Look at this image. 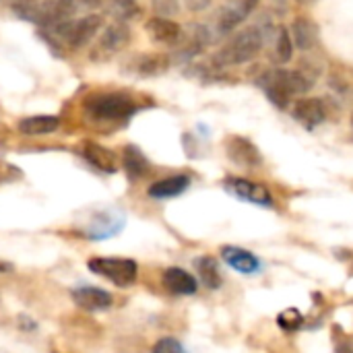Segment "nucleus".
Here are the masks:
<instances>
[{"label": "nucleus", "mask_w": 353, "mask_h": 353, "mask_svg": "<svg viewBox=\"0 0 353 353\" xmlns=\"http://www.w3.org/2000/svg\"><path fill=\"white\" fill-rule=\"evenodd\" d=\"M83 110L87 112L89 118L97 122H126L139 112V105L128 93L108 91L85 97Z\"/></svg>", "instance_id": "f257e3e1"}, {"label": "nucleus", "mask_w": 353, "mask_h": 353, "mask_svg": "<svg viewBox=\"0 0 353 353\" xmlns=\"http://www.w3.org/2000/svg\"><path fill=\"white\" fill-rule=\"evenodd\" d=\"M263 31L259 27H248L234 35L215 56H213V66L225 68V66H238L248 60H252L261 48H263Z\"/></svg>", "instance_id": "f03ea898"}, {"label": "nucleus", "mask_w": 353, "mask_h": 353, "mask_svg": "<svg viewBox=\"0 0 353 353\" xmlns=\"http://www.w3.org/2000/svg\"><path fill=\"white\" fill-rule=\"evenodd\" d=\"M312 85H314L312 77L304 74L302 70H277L267 79L265 91H267V97L271 99V103H275L277 108L283 110V108H288V103L294 95L306 93Z\"/></svg>", "instance_id": "7ed1b4c3"}, {"label": "nucleus", "mask_w": 353, "mask_h": 353, "mask_svg": "<svg viewBox=\"0 0 353 353\" xmlns=\"http://www.w3.org/2000/svg\"><path fill=\"white\" fill-rule=\"evenodd\" d=\"M89 271H93L95 275L108 279L110 283H114L116 288H130L134 285L137 277H139V265L132 259H91L87 263Z\"/></svg>", "instance_id": "20e7f679"}, {"label": "nucleus", "mask_w": 353, "mask_h": 353, "mask_svg": "<svg viewBox=\"0 0 353 353\" xmlns=\"http://www.w3.org/2000/svg\"><path fill=\"white\" fill-rule=\"evenodd\" d=\"M128 41H130V29L124 23H112L101 31V35L91 52V60L105 62V60L114 58L120 50H124Z\"/></svg>", "instance_id": "39448f33"}, {"label": "nucleus", "mask_w": 353, "mask_h": 353, "mask_svg": "<svg viewBox=\"0 0 353 353\" xmlns=\"http://www.w3.org/2000/svg\"><path fill=\"white\" fill-rule=\"evenodd\" d=\"M126 225V215L118 209H108L101 211L99 215H95L89 225H87V238L93 242H103L110 240L114 236H118Z\"/></svg>", "instance_id": "423d86ee"}, {"label": "nucleus", "mask_w": 353, "mask_h": 353, "mask_svg": "<svg viewBox=\"0 0 353 353\" xmlns=\"http://www.w3.org/2000/svg\"><path fill=\"white\" fill-rule=\"evenodd\" d=\"M259 0H228L215 17V29L219 35H225L234 31L242 21L248 19V14L254 10Z\"/></svg>", "instance_id": "0eeeda50"}, {"label": "nucleus", "mask_w": 353, "mask_h": 353, "mask_svg": "<svg viewBox=\"0 0 353 353\" xmlns=\"http://www.w3.org/2000/svg\"><path fill=\"white\" fill-rule=\"evenodd\" d=\"M223 188L240 201H246L259 207H273V196L263 184H256L244 178H228L223 182Z\"/></svg>", "instance_id": "6e6552de"}, {"label": "nucleus", "mask_w": 353, "mask_h": 353, "mask_svg": "<svg viewBox=\"0 0 353 353\" xmlns=\"http://www.w3.org/2000/svg\"><path fill=\"white\" fill-rule=\"evenodd\" d=\"M70 296H72V300H74V304L79 308L89 310V312H101V310H108L114 304L112 294L101 290V288H95V285L74 288Z\"/></svg>", "instance_id": "1a4fd4ad"}, {"label": "nucleus", "mask_w": 353, "mask_h": 353, "mask_svg": "<svg viewBox=\"0 0 353 353\" xmlns=\"http://www.w3.org/2000/svg\"><path fill=\"white\" fill-rule=\"evenodd\" d=\"M211 43V31L205 25H192L186 33L182 31V37L176 46H180L178 56L182 60H190L196 54H201Z\"/></svg>", "instance_id": "9d476101"}, {"label": "nucleus", "mask_w": 353, "mask_h": 353, "mask_svg": "<svg viewBox=\"0 0 353 353\" xmlns=\"http://www.w3.org/2000/svg\"><path fill=\"white\" fill-rule=\"evenodd\" d=\"M228 157L238 163V165H244V168H254V165H261L263 157H261V151L244 137H232L228 141Z\"/></svg>", "instance_id": "9b49d317"}, {"label": "nucleus", "mask_w": 353, "mask_h": 353, "mask_svg": "<svg viewBox=\"0 0 353 353\" xmlns=\"http://www.w3.org/2000/svg\"><path fill=\"white\" fill-rule=\"evenodd\" d=\"M145 29L157 43H163V46H176L182 37V27L176 21L165 19V17L149 19Z\"/></svg>", "instance_id": "f8f14e48"}, {"label": "nucleus", "mask_w": 353, "mask_h": 353, "mask_svg": "<svg viewBox=\"0 0 353 353\" xmlns=\"http://www.w3.org/2000/svg\"><path fill=\"white\" fill-rule=\"evenodd\" d=\"M221 256L234 271L242 275H254L261 271V261L250 250H244L238 246H225L221 248Z\"/></svg>", "instance_id": "ddd939ff"}, {"label": "nucleus", "mask_w": 353, "mask_h": 353, "mask_svg": "<svg viewBox=\"0 0 353 353\" xmlns=\"http://www.w3.org/2000/svg\"><path fill=\"white\" fill-rule=\"evenodd\" d=\"M294 118L306 126V128H316L319 124L325 122L327 118V110L323 105L321 99L316 97H306V99H300L296 105H294Z\"/></svg>", "instance_id": "4468645a"}, {"label": "nucleus", "mask_w": 353, "mask_h": 353, "mask_svg": "<svg viewBox=\"0 0 353 353\" xmlns=\"http://www.w3.org/2000/svg\"><path fill=\"white\" fill-rule=\"evenodd\" d=\"M190 186V178L186 174H176V176H170V178H163L155 184L149 186L147 194L151 199H157V201H165V199H174V196H180L182 192H186Z\"/></svg>", "instance_id": "2eb2a0df"}, {"label": "nucleus", "mask_w": 353, "mask_h": 353, "mask_svg": "<svg viewBox=\"0 0 353 353\" xmlns=\"http://www.w3.org/2000/svg\"><path fill=\"white\" fill-rule=\"evenodd\" d=\"M163 285L168 288V292H172L176 296H192L199 290L196 279L188 271H184L180 267L165 269V273H163Z\"/></svg>", "instance_id": "dca6fc26"}, {"label": "nucleus", "mask_w": 353, "mask_h": 353, "mask_svg": "<svg viewBox=\"0 0 353 353\" xmlns=\"http://www.w3.org/2000/svg\"><path fill=\"white\" fill-rule=\"evenodd\" d=\"M83 157L99 172L103 174H116V155L97 143H87L83 147Z\"/></svg>", "instance_id": "f3484780"}, {"label": "nucleus", "mask_w": 353, "mask_h": 353, "mask_svg": "<svg viewBox=\"0 0 353 353\" xmlns=\"http://www.w3.org/2000/svg\"><path fill=\"white\" fill-rule=\"evenodd\" d=\"M122 165L130 180H141L149 172V159L137 145H126L122 151Z\"/></svg>", "instance_id": "a211bd4d"}, {"label": "nucleus", "mask_w": 353, "mask_h": 353, "mask_svg": "<svg viewBox=\"0 0 353 353\" xmlns=\"http://www.w3.org/2000/svg\"><path fill=\"white\" fill-rule=\"evenodd\" d=\"M60 126V120L56 116L39 114V116H29L19 122V132L27 137H39V134H52Z\"/></svg>", "instance_id": "6ab92c4d"}, {"label": "nucleus", "mask_w": 353, "mask_h": 353, "mask_svg": "<svg viewBox=\"0 0 353 353\" xmlns=\"http://www.w3.org/2000/svg\"><path fill=\"white\" fill-rule=\"evenodd\" d=\"M170 68V58L163 54H143L134 62V72L139 77H159Z\"/></svg>", "instance_id": "aec40b11"}, {"label": "nucleus", "mask_w": 353, "mask_h": 353, "mask_svg": "<svg viewBox=\"0 0 353 353\" xmlns=\"http://www.w3.org/2000/svg\"><path fill=\"white\" fill-rule=\"evenodd\" d=\"M292 37H294L296 48L310 50L319 39V29L310 19H296L292 25Z\"/></svg>", "instance_id": "412c9836"}, {"label": "nucleus", "mask_w": 353, "mask_h": 353, "mask_svg": "<svg viewBox=\"0 0 353 353\" xmlns=\"http://www.w3.org/2000/svg\"><path fill=\"white\" fill-rule=\"evenodd\" d=\"M194 267H196L199 277H201L205 288H209V290H219L221 288V271H219V265H217L215 259L201 256V259L194 261Z\"/></svg>", "instance_id": "4be33fe9"}, {"label": "nucleus", "mask_w": 353, "mask_h": 353, "mask_svg": "<svg viewBox=\"0 0 353 353\" xmlns=\"http://www.w3.org/2000/svg\"><path fill=\"white\" fill-rule=\"evenodd\" d=\"M112 12L122 23V21H128V19L139 17L141 6H139L137 0H112Z\"/></svg>", "instance_id": "5701e85b"}, {"label": "nucleus", "mask_w": 353, "mask_h": 353, "mask_svg": "<svg viewBox=\"0 0 353 353\" xmlns=\"http://www.w3.org/2000/svg\"><path fill=\"white\" fill-rule=\"evenodd\" d=\"M277 56H279L281 62H290L292 56H294V41H292L288 29H281L279 35H277Z\"/></svg>", "instance_id": "b1692460"}, {"label": "nucleus", "mask_w": 353, "mask_h": 353, "mask_svg": "<svg viewBox=\"0 0 353 353\" xmlns=\"http://www.w3.org/2000/svg\"><path fill=\"white\" fill-rule=\"evenodd\" d=\"M151 2H153L155 17L170 19L172 14H176L180 10V0H151Z\"/></svg>", "instance_id": "393cba45"}, {"label": "nucleus", "mask_w": 353, "mask_h": 353, "mask_svg": "<svg viewBox=\"0 0 353 353\" xmlns=\"http://www.w3.org/2000/svg\"><path fill=\"white\" fill-rule=\"evenodd\" d=\"M151 353H188V352L184 350V345H182L178 339H174V337H163V339H159V341L153 345Z\"/></svg>", "instance_id": "a878e982"}, {"label": "nucleus", "mask_w": 353, "mask_h": 353, "mask_svg": "<svg viewBox=\"0 0 353 353\" xmlns=\"http://www.w3.org/2000/svg\"><path fill=\"white\" fill-rule=\"evenodd\" d=\"M184 2H186V6H188L190 10H194V12L205 10V8L211 4V0H184Z\"/></svg>", "instance_id": "bb28decb"}, {"label": "nucleus", "mask_w": 353, "mask_h": 353, "mask_svg": "<svg viewBox=\"0 0 353 353\" xmlns=\"http://www.w3.org/2000/svg\"><path fill=\"white\" fill-rule=\"evenodd\" d=\"M12 267L8 265V263H4V261H0V273H8Z\"/></svg>", "instance_id": "cd10ccee"}, {"label": "nucleus", "mask_w": 353, "mask_h": 353, "mask_svg": "<svg viewBox=\"0 0 353 353\" xmlns=\"http://www.w3.org/2000/svg\"><path fill=\"white\" fill-rule=\"evenodd\" d=\"M83 2H85V4H89V6H93V4H97L99 0H83Z\"/></svg>", "instance_id": "c85d7f7f"}, {"label": "nucleus", "mask_w": 353, "mask_h": 353, "mask_svg": "<svg viewBox=\"0 0 353 353\" xmlns=\"http://www.w3.org/2000/svg\"><path fill=\"white\" fill-rule=\"evenodd\" d=\"M352 126H353V118H352Z\"/></svg>", "instance_id": "c756f323"}, {"label": "nucleus", "mask_w": 353, "mask_h": 353, "mask_svg": "<svg viewBox=\"0 0 353 353\" xmlns=\"http://www.w3.org/2000/svg\"><path fill=\"white\" fill-rule=\"evenodd\" d=\"M300 2H302V0H300Z\"/></svg>", "instance_id": "7c9ffc66"}]
</instances>
